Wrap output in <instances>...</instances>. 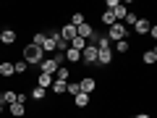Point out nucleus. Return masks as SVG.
<instances>
[{
  "label": "nucleus",
  "mask_w": 157,
  "mask_h": 118,
  "mask_svg": "<svg viewBox=\"0 0 157 118\" xmlns=\"http://www.w3.org/2000/svg\"><path fill=\"white\" fill-rule=\"evenodd\" d=\"M76 37H81V39H86V42H89V39L94 37V29H92V24L84 21L81 26H76Z\"/></svg>",
  "instance_id": "39448f33"
},
{
  "label": "nucleus",
  "mask_w": 157,
  "mask_h": 118,
  "mask_svg": "<svg viewBox=\"0 0 157 118\" xmlns=\"http://www.w3.org/2000/svg\"><path fill=\"white\" fill-rule=\"evenodd\" d=\"M58 68H60V63H58L52 55H50V58H45V61L39 63V73H50V76H52V73H55Z\"/></svg>",
  "instance_id": "7ed1b4c3"
},
{
  "label": "nucleus",
  "mask_w": 157,
  "mask_h": 118,
  "mask_svg": "<svg viewBox=\"0 0 157 118\" xmlns=\"http://www.w3.org/2000/svg\"><path fill=\"white\" fill-rule=\"evenodd\" d=\"M18 39V34H16V29H0V42H3V45H13V42H16Z\"/></svg>",
  "instance_id": "423d86ee"
},
{
  "label": "nucleus",
  "mask_w": 157,
  "mask_h": 118,
  "mask_svg": "<svg viewBox=\"0 0 157 118\" xmlns=\"http://www.w3.org/2000/svg\"><path fill=\"white\" fill-rule=\"evenodd\" d=\"M141 61H144L147 66H155V63H157V50H155V47H149V50H144V55H141Z\"/></svg>",
  "instance_id": "f8f14e48"
},
{
  "label": "nucleus",
  "mask_w": 157,
  "mask_h": 118,
  "mask_svg": "<svg viewBox=\"0 0 157 118\" xmlns=\"http://www.w3.org/2000/svg\"><path fill=\"white\" fill-rule=\"evenodd\" d=\"M45 95H47V89H42V87H34V89H32V100H45Z\"/></svg>",
  "instance_id": "aec40b11"
},
{
  "label": "nucleus",
  "mask_w": 157,
  "mask_h": 118,
  "mask_svg": "<svg viewBox=\"0 0 157 118\" xmlns=\"http://www.w3.org/2000/svg\"><path fill=\"white\" fill-rule=\"evenodd\" d=\"M52 81H55V79H52L50 73H39V76H37V87H42V89H50Z\"/></svg>",
  "instance_id": "9d476101"
},
{
  "label": "nucleus",
  "mask_w": 157,
  "mask_h": 118,
  "mask_svg": "<svg viewBox=\"0 0 157 118\" xmlns=\"http://www.w3.org/2000/svg\"><path fill=\"white\" fill-rule=\"evenodd\" d=\"M16 95H18V92H13V89L0 92V97H3V105H13V102H16Z\"/></svg>",
  "instance_id": "dca6fc26"
},
{
  "label": "nucleus",
  "mask_w": 157,
  "mask_h": 118,
  "mask_svg": "<svg viewBox=\"0 0 157 118\" xmlns=\"http://www.w3.org/2000/svg\"><path fill=\"white\" fill-rule=\"evenodd\" d=\"M8 110H11V116H16V118H21L24 113H26V108H24L21 102H13V105H8Z\"/></svg>",
  "instance_id": "f3484780"
},
{
  "label": "nucleus",
  "mask_w": 157,
  "mask_h": 118,
  "mask_svg": "<svg viewBox=\"0 0 157 118\" xmlns=\"http://www.w3.org/2000/svg\"><path fill=\"white\" fill-rule=\"evenodd\" d=\"M94 87H97V81L92 76H84L81 81H78V89L84 92V95H89V92H94Z\"/></svg>",
  "instance_id": "0eeeda50"
},
{
  "label": "nucleus",
  "mask_w": 157,
  "mask_h": 118,
  "mask_svg": "<svg viewBox=\"0 0 157 118\" xmlns=\"http://www.w3.org/2000/svg\"><path fill=\"white\" fill-rule=\"evenodd\" d=\"M134 118H152L149 113H139V116H134Z\"/></svg>",
  "instance_id": "bb28decb"
},
{
  "label": "nucleus",
  "mask_w": 157,
  "mask_h": 118,
  "mask_svg": "<svg viewBox=\"0 0 157 118\" xmlns=\"http://www.w3.org/2000/svg\"><path fill=\"white\" fill-rule=\"evenodd\" d=\"M63 55H66V61H68V63H78V61H81V53H78V50H71V47H68Z\"/></svg>",
  "instance_id": "a211bd4d"
},
{
  "label": "nucleus",
  "mask_w": 157,
  "mask_h": 118,
  "mask_svg": "<svg viewBox=\"0 0 157 118\" xmlns=\"http://www.w3.org/2000/svg\"><path fill=\"white\" fill-rule=\"evenodd\" d=\"M110 13H113V16H115V21H123V18H126V13H128V8H126L123 3H118V6L113 8Z\"/></svg>",
  "instance_id": "ddd939ff"
},
{
  "label": "nucleus",
  "mask_w": 157,
  "mask_h": 118,
  "mask_svg": "<svg viewBox=\"0 0 157 118\" xmlns=\"http://www.w3.org/2000/svg\"><path fill=\"white\" fill-rule=\"evenodd\" d=\"M102 24H105V26H113V24H115V16H113L110 11H105L102 13Z\"/></svg>",
  "instance_id": "b1692460"
},
{
  "label": "nucleus",
  "mask_w": 157,
  "mask_h": 118,
  "mask_svg": "<svg viewBox=\"0 0 157 118\" xmlns=\"http://www.w3.org/2000/svg\"><path fill=\"white\" fill-rule=\"evenodd\" d=\"M0 105H3V97H0Z\"/></svg>",
  "instance_id": "c85d7f7f"
},
{
  "label": "nucleus",
  "mask_w": 157,
  "mask_h": 118,
  "mask_svg": "<svg viewBox=\"0 0 157 118\" xmlns=\"http://www.w3.org/2000/svg\"><path fill=\"white\" fill-rule=\"evenodd\" d=\"M66 84H68V81H58V79H55V81H52V87H50V92L63 95V92H66Z\"/></svg>",
  "instance_id": "6ab92c4d"
},
{
  "label": "nucleus",
  "mask_w": 157,
  "mask_h": 118,
  "mask_svg": "<svg viewBox=\"0 0 157 118\" xmlns=\"http://www.w3.org/2000/svg\"><path fill=\"white\" fill-rule=\"evenodd\" d=\"M73 105H76V108H86V105H89V95H84V92L73 95Z\"/></svg>",
  "instance_id": "4468645a"
},
{
  "label": "nucleus",
  "mask_w": 157,
  "mask_h": 118,
  "mask_svg": "<svg viewBox=\"0 0 157 118\" xmlns=\"http://www.w3.org/2000/svg\"><path fill=\"white\" fill-rule=\"evenodd\" d=\"M149 26H152V24L147 21V18H139V21H136V24H134L131 29H134L136 34H147V32H149Z\"/></svg>",
  "instance_id": "9b49d317"
},
{
  "label": "nucleus",
  "mask_w": 157,
  "mask_h": 118,
  "mask_svg": "<svg viewBox=\"0 0 157 118\" xmlns=\"http://www.w3.org/2000/svg\"><path fill=\"white\" fill-rule=\"evenodd\" d=\"M21 61H26V66H39V63L45 61V53L39 50L37 45H32V42H29L26 47H24V58Z\"/></svg>",
  "instance_id": "f257e3e1"
},
{
  "label": "nucleus",
  "mask_w": 157,
  "mask_h": 118,
  "mask_svg": "<svg viewBox=\"0 0 157 118\" xmlns=\"http://www.w3.org/2000/svg\"><path fill=\"white\" fill-rule=\"evenodd\" d=\"M3 108H6V105H0V116H3Z\"/></svg>",
  "instance_id": "cd10ccee"
},
{
  "label": "nucleus",
  "mask_w": 157,
  "mask_h": 118,
  "mask_svg": "<svg viewBox=\"0 0 157 118\" xmlns=\"http://www.w3.org/2000/svg\"><path fill=\"white\" fill-rule=\"evenodd\" d=\"M105 37L110 39V42H121V39H128V29H126L121 21H115L110 29H107V34H105Z\"/></svg>",
  "instance_id": "f03ea898"
},
{
  "label": "nucleus",
  "mask_w": 157,
  "mask_h": 118,
  "mask_svg": "<svg viewBox=\"0 0 157 118\" xmlns=\"http://www.w3.org/2000/svg\"><path fill=\"white\" fill-rule=\"evenodd\" d=\"M97 63L100 66H110L113 63V50H97Z\"/></svg>",
  "instance_id": "1a4fd4ad"
},
{
  "label": "nucleus",
  "mask_w": 157,
  "mask_h": 118,
  "mask_svg": "<svg viewBox=\"0 0 157 118\" xmlns=\"http://www.w3.org/2000/svg\"><path fill=\"white\" fill-rule=\"evenodd\" d=\"M84 21H86V18H84V13H73V16H71V21H68V24H71V26H81Z\"/></svg>",
  "instance_id": "412c9836"
},
{
  "label": "nucleus",
  "mask_w": 157,
  "mask_h": 118,
  "mask_svg": "<svg viewBox=\"0 0 157 118\" xmlns=\"http://www.w3.org/2000/svg\"><path fill=\"white\" fill-rule=\"evenodd\" d=\"M55 73H58V81H68V73H71V71H68V66H60Z\"/></svg>",
  "instance_id": "5701e85b"
},
{
  "label": "nucleus",
  "mask_w": 157,
  "mask_h": 118,
  "mask_svg": "<svg viewBox=\"0 0 157 118\" xmlns=\"http://www.w3.org/2000/svg\"><path fill=\"white\" fill-rule=\"evenodd\" d=\"M58 34H60L63 42H71L73 37H76V26H71V24H66L63 29H58Z\"/></svg>",
  "instance_id": "6e6552de"
},
{
  "label": "nucleus",
  "mask_w": 157,
  "mask_h": 118,
  "mask_svg": "<svg viewBox=\"0 0 157 118\" xmlns=\"http://www.w3.org/2000/svg\"><path fill=\"white\" fill-rule=\"evenodd\" d=\"M26 61H16V63H13V73H26Z\"/></svg>",
  "instance_id": "4be33fe9"
},
{
  "label": "nucleus",
  "mask_w": 157,
  "mask_h": 118,
  "mask_svg": "<svg viewBox=\"0 0 157 118\" xmlns=\"http://www.w3.org/2000/svg\"><path fill=\"white\" fill-rule=\"evenodd\" d=\"M0 76L3 79H11V76H16V73H13V63H0Z\"/></svg>",
  "instance_id": "2eb2a0df"
},
{
  "label": "nucleus",
  "mask_w": 157,
  "mask_h": 118,
  "mask_svg": "<svg viewBox=\"0 0 157 118\" xmlns=\"http://www.w3.org/2000/svg\"><path fill=\"white\" fill-rule=\"evenodd\" d=\"M115 50H118V53H128V39H121V42H115Z\"/></svg>",
  "instance_id": "a878e982"
},
{
  "label": "nucleus",
  "mask_w": 157,
  "mask_h": 118,
  "mask_svg": "<svg viewBox=\"0 0 157 118\" xmlns=\"http://www.w3.org/2000/svg\"><path fill=\"white\" fill-rule=\"evenodd\" d=\"M66 92H68V95H78V92H81V89H78V81H68Z\"/></svg>",
  "instance_id": "393cba45"
},
{
  "label": "nucleus",
  "mask_w": 157,
  "mask_h": 118,
  "mask_svg": "<svg viewBox=\"0 0 157 118\" xmlns=\"http://www.w3.org/2000/svg\"><path fill=\"white\" fill-rule=\"evenodd\" d=\"M81 61L84 63H97V47L92 42H86V47L81 50Z\"/></svg>",
  "instance_id": "20e7f679"
}]
</instances>
